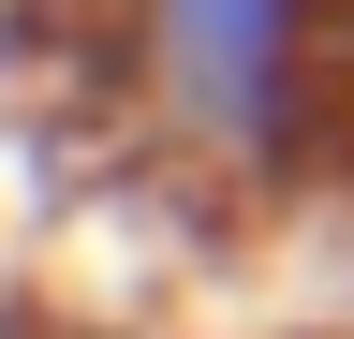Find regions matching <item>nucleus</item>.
Here are the masks:
<instances>
[{"label": "nucleus", "mask_w": 354, "mask_h": 339, "mask_svg": "<svg viewBox=\"0 0 354 339\" xmlns=\"http://www.w3.org/2000/svg\"><path fill=\"white\" fill-rule=\"evenodd\" d=\"M133 89L221 177H310L354 148V0H118Z\"/></svg>", "instance_id": "nucleus-1"}]
</instances>
